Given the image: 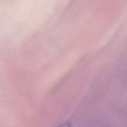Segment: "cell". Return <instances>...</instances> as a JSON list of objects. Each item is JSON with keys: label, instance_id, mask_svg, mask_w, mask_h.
<instances>
[{"label": "cell", "instance_id": "6da1fadb", "mask_svg": "<svg viewBox=\"0 0 127 127\" xmlns=\"http://www.w3.org/2000/svg\"><path fill=\"white\" fill-rule=\"evenodd\" d=\"M57 127H72V124L70 120H68V121H66V122L63 123V124L59 125Z\"/></svg>", "mask_w": 127, "mask_h": 127}]
</instances>
